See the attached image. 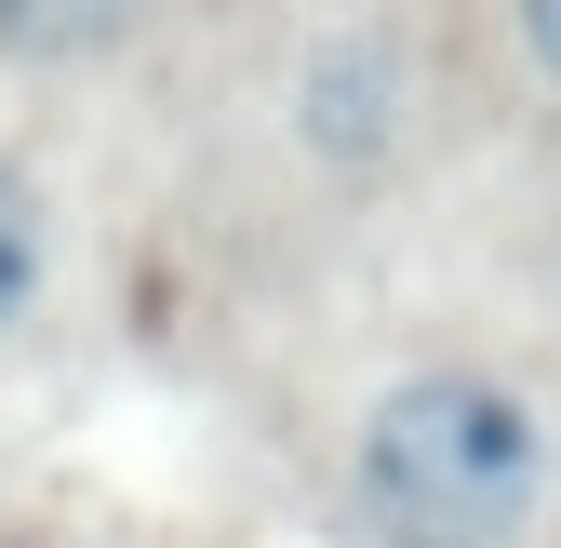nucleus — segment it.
I'll use <instances>...</instances> for the list:
<instances>
[{"instance_id": "3", "label": "nucleus", "mask_w": 561, "mask_h": 548, "mask_svg": "<svg viewBox=\"0 0 561 548\" xmlns=\"http://www.w3.org/2000/svg\"><path fill=\"white\" fill-rule=\"evenodd\" d=\"M134 14H148V0H0V41H14V54H94Z\"/></svg>"}, {"instance_id": "5", "label": "nucleus", "mask_w": 561, "mask_h": 548, "mask_svg": "<svg viewBox=\"0 0 561 548\" xmlns=\"http://www.w3.org/2000/svg\"><path fill=\"white\" fill-rule=\"evenodd\" d=\"M522 27H535V54H548V81H561V0H522Z\"/></svg>"}, {"instance_id": "1", "label": "nucleus", "mask_w": 561, "mask_h": 548, "mask_svg": "<svg viewBox=\"0 0 561 548\" xmlns=\"http://www.w3.org/2000/svg\"><path fill=\"white\" fill-rule=\"evenodd\" d=\"M535 415L495 375H414L362 429V522L388 548H508L535 522Z\"/></svg>"}, {"instance_id": "4", "label": "nucleus", "mask_w": 561, "mask_h": 548, "mask_svg": "<svg viewBox=\"0 0 561 548\" xmlns=\"http://www.w3.org/2000/svg\"><path fill=\"white\" fill-rule=\"evenodd\" d=\"M27 295H41V215H27V187L0 174V321H14Z\"/></svg>"}, {"instance_id": "2", "label": "nucleus", "mask_w": 561, "mask_h": 548, "mask_svg": "<svg viewBox=\"0 0 561 548\" xmlns=\"http://www.w3.org/2000/svg\"><path fill=\"white\" fill-rule=\"evenodd\" d=\"M308 121H321V148H375V134L401 121V67L388 54H334L321 94H308Z\"/></svg>"}]
</instances>
